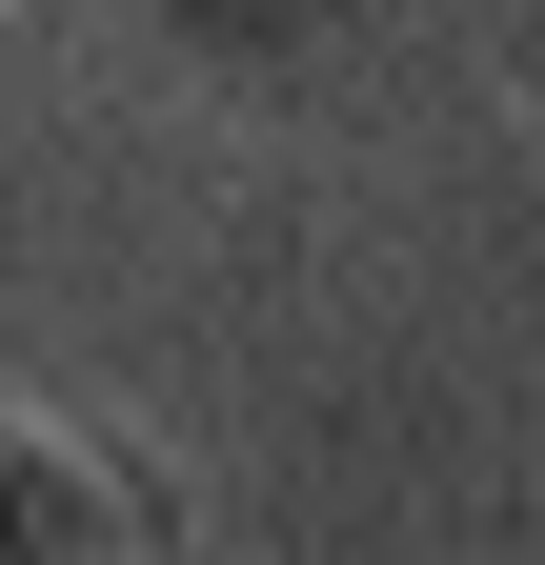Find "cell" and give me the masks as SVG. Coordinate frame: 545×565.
I'll return each mask as SVG.
<instances>
[{
  "label": "cell",
  "mask_w": 545,
  "mask_h": 565,
  "mask_svg": "<svg viewBox=\"0 0 545 565\" xmlns=\"http://www.w3.org/2000/svg\"><path fill=\"white\" fill-rule=\"evenodd\" d=\"M202 505L162 445H101L61 404H0V565H182Z\"/></svg>",
  "instance_id": "obj_1"
},
{
  "label": "cell",
  "mask_w": 545,
  "mask_h": 565,
  "mask_svg": "<svg viewBox=\"0 0 545 565\" xmlns=\"http://www.w3.org/2000/svg\"><path fill=\"white\" fill-rule=\"evenodd\" d=\"M404 21H425V0H142V41L202 61V82H243V102H323V82H364Z\"/></svg>",
  "instance_id": "obj_2"
}]
</instances>
